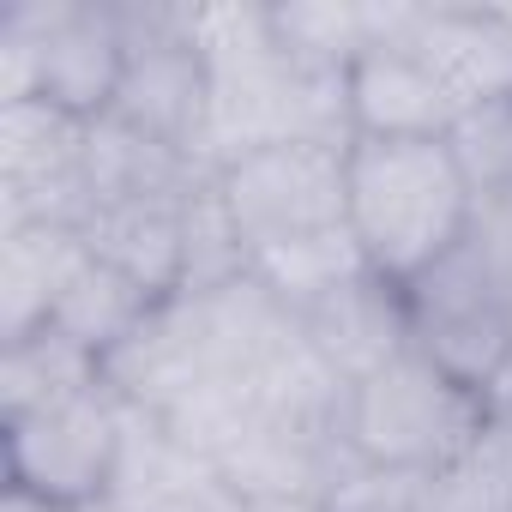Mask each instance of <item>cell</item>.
Returning <instances> with one entry per match:
<instances>
[{"label": "cell", "instance_id": "cell-21", "mask_svg": "<svg viewBox=\"0 0 512 512\" xmlns=\"http://www.w3.org/2000/svg\"><path fill=\"white\" fill-rule=\"evenodd\" d=\"M422 488L428 476H404V470H374V464H344V476L326 494V512H422Z\"/></svg>", "mask_w": 512, "mask_h": 512}, {"label": "cell", "instance_id": "cell-5", "mask_svg": "<svg viewBox=\"0 0 512 512\" xmlns=\"http://www.w3.org/2000/svg\"><path fill=\"white\" fill-rule=\"evenodd\" d=\"M404 314L410 350H422L482 398L494 392L512 362V278L476 235H464L440 266L404 284Z\"/></svg>", "mask_w": 512, "mask_h": 512}, {"label": "cell", "instance_id": "cell-1", "mask_svg": "<svg viewBox=\"0 0 512 512\" xmlns=\"http://www.w3.org/2000/svg\"><path fill=\"white\" fill-rule=\"evenodd\" d=\"M187 31L211 73L205 169L296 139H356L344 79H320L302 61H290V49L272 31V7H187Z\"/></svg>", "mask_w": 512, "mask_h": 512}, {"label": "cell", "instance_id": "cell-3", "mask_svg": "<svg viewBox=\"0 0 512 512\" xmlns=\"http://www.w3.org/2000/svg\"><path fill=\"white\" fill-rule=\"evenodd\" d=\"M488 422H494V404L476 386L452 380L422 350H404L344 392L338 434L356 464L440 476L488 434Z\"/></svg>", "mask_w": 512, "mask_h": 512}, {"label": "cell", "instance_id": "cell-10", "mask_svg": "<svg viewBox=\"0 0 512 512\" xmlns=\"http://www.w3.org/2000/svg\"><path fill=\"white\" fill-rule=\"evenodd\" d=\"M386 37H398L446 85L458 115L512 91V13L506 7H452V0L404 7V0H392Z\"/></svg>", "mask_w": 512, "mask_h": 512}, {"label": "cell", "instance_id": "cell-4", "mask_svg": "<svg viewBox=\"0 0 512 512\" xmlns=\"http://www.w3.org/2000/svg\"><path fill=\"white\" fill-rule=\"evenodd\" d=\"M127 25L103 0H19L0 13V109L55 103L79 121H103L121 97Z\"/></svg>", "mask_w": 512, "mask_h": 512}, {"label": "cell", "instance_id": "cell-16", "mask_svg": "<svg viewBox=\"0 0 512 512\" xmlns=\"http://www.w3.org/2000/svg\"><path fill=\"white\" fill-rule=\"evenodd\" d=\"M386 13L392 0H290L272 7V31L290 49V61H302L320 79H344L356 67L362 49H374L386 37Z\"/></svg>", "mask_w": 512, "mask_h": 512}, {"label": "cell", "instance_id": "cell-13", "mask_svg": "<svg viewBox=\"0 0 512 512\" xmlns=\"http://www.w3.org/2000/svg\"><path fill=\"white\" fill-rule=\"evenodd\" d=\"M296 320H302L308 344L326 356V368H332L344 386H356L362 374H374V368H386L392 356H404V350H410L404 290H398V284H386L374 266H368V272H356L350 284L326 290L320 302H308Z\"/></svg>", "mask_w": 512, "mask_h": 512}, {"label": "cell", "instance_id": "cell-20", "mask_svg": "<svg viewBox=\"0 0 512 512\" xmlns=\"http://www.w3.org/2000/svg\"><path fill=\"white\" fill-rule=\"evenodd\" d=\"M464 181L476 199H494V193H512V91L494 97V103H476L452 121L446 133Z\"/></svg>", "mask_w": 512, "mask_h": 512}, {"label": "cell", "instance_id": "cell-6", "mask_svg": "<svg viewBox=\"0 0 512 512\" xmlns=\"http://www.w3.org/2000/svg\"><path fill=\"white\" fill-rule=\"evenodd\" d=\"M344 151L326 139H296V145H266L217 169L223 205L247 241V260L296 241H320L350 229V181H344Z\"/></svg>", "mask_w": 512, "mask_h": 512}, {"label": "cell", "instance_id": "cell-23", "mask_svg": "<svg viewBox=\"0 0 512 512\" xmlns=\"http://www.w3.org/2000/svg\"><path fill=\"white\" fill-rule=\"evenodd\" d=\"M506 13H512V7H506Z\"/></svg>", "mask_w": 512, "mask_h": 512}, {"label": "cell", "instance_id": "cell-9", "mask_svg": "<svg viewBox=\"0 0 512 512\" xmlns=\"http://www.w3.org/2000/svg\"><path fill=\"white\" fill-rule=\"evenodd\" d=\"M91 121L31 97L0 109V229L67 223L85 229L91 199Z\"/></svg>", "mask_w": 512, "mask_h": 512}, {"label": "cell", "instance_id": "cell-18", "mask_svg": "<svg viewBox=\"0 0 512 512\" xmlns=\"http://www.w3.org/2000/svg\"><path fill=\"white\" fill-rule=\"evenodd\" d=\"M157 302L133 284V278H121L115 266H103L97 253H91V266L73 278V290L61 296V308H55V320L49 326H61L73 344H85L91 356H115L133 332H139V320L151 314Z\"/></svg>", "mask_w": 512, "mask_h": 512}, {"label": "cell", "instance_id": "cell-14", "mask_svg": "<svg viewBox=\"0 0 512 512\" xmlns=\"http://www.w3.org/2000/svg\"><path fill=\"white\" fill-rule=\"evenodd\" d=\"M85 247L103 266H115L121 278H133L151 302L181 296L187 278V193L169 199H115L97 205L85 223Z\"/></svg>", "mask_w": 512, "mask_h": 512}, {"label": "cell", "instance_id": "cell-22", "mask_svg": "<svg viewBox=\"0 0 512 512\" xmlns=\"http://www.w3.org/2000/svg\"><path fill=\"white\" fill-rule=\"evenodd\" d=\"M247 512H326V500H247Z\"/></svg>", "mask_w": 512, "mask_h": 512}, {"label": "cell", "instance_id": "cell-8", "mask_svg": "<svg viewBox=\"0 0 512 512\" xmlns=\"http://www.w3.org/2000/svg\"><path fill=\"white\" fill-rule=\"evenodd\" d=\"M121 25H127V73H121V97L109 115L205 163L211 73L187 31V7H121Z\"/></svg>", "mask_w": 512, "mask_h": 512}, {"label": "cell", "instance_id": "cell-17", "mask_svg": "<svg viewBox=\"0 0 512 512\" xmlns=\"http://www.w3.org/2000/svg\"><path fill=\"white\" fill-rule=\"evenodd\" d=\"M103 386V356L73 344L61 326H43L19 344H0V416H31Z\"/></svg>", "mask_w": 512, "mask_h": 512}, {"label": "cell", "instance_id": "cell-12", "mask_svg": "<svg viewBox=\"0 0 512 512\" xmlns=\"http://www.w3.org/2000/svg\"><path fill=\"white\" fill-rule=\"evenodd\" d=\"M344 103L362 139H446L458 121L446 85L398 37H380L356 55V67L344 73Z\"/></svg>", "mask_w": 512, "mask_h": 512}, {"label": "cell", "instance_id": "cell-11", "mask_svg": "<svg viewBox=\"0 0 512 512\" xmlns=\"http://www.w3.org/2000/svg\"><path fill=\"white\" fill-rule=\"evenodd\" d=\"M103 512H247V494L157 416L127 404V434Z\"/></svg>", "mask_w": 512, "mask_h": 512}, {"label": "cell", "instance_id": "cell-19", "mask_svg": "<svg viewBox=\"0 0 512 512\" xmlns=\"http://www.w3.org/2000/svg\"><path fill=\"white\" fill-rule=\"evenodd\" d=\"M247 272H253L247 241H241V229L223 205L217 175H205L187 193V278H181V296H211V290H223Z\"/></svg>", "mask_w": 512, "mask_h": 512}, {"label": "cell", "instance_id": "cell-15", "mask_svg": "<svg viewBox=\"0 0 512 512\" xmlns=\"http://www.w3.org/2000/svg\"><path fill=\"white\" fill-rule=\"evenodd\" d=\"M85 266H91L85 229L67 223L0 229V344L43 332Z\"/></svg>", "mask_w": 512, "mask_h": 512}, {"label": "cell", "instance_id": "cell-7", "mask_svg": "<svg viewBox=\"0 0 512 512\" xmlns=\"http://www.w3.org/2000/svg\"><path fill=\"white\" fill-rule=\"evenodd\" d=\"M121 434H127V404L115 398L109 380L67 404L13 416L7 422V488H25L67 512L103 506L115 458H121Z\"/></svg>", "mask_w": 512, "mask_h": 512}, {"label": "cell", "instance_id": "cell-2", "mask_svg": "<svg viewBox=\"0 0 512 512\" xmlns=\"http://www.w3.org/2000/svg\"><path fill=\"white\" fill-rule=\"evenodd\" d=\"M350 235L386 284H416L470 235L476 193L446 139H350Z\"/></svg>", "mask_w": 512, "mask_h": 512}]
</instances>
